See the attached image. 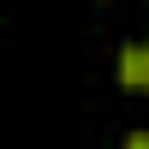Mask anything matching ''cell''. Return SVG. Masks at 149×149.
I'll return each mask as SVG.
<instances>
[{
    "instance_id": "1",
    "label": "cell",
    "mask_w": 149,
    "mask_h": 149,
    "mask_svg": "<svg viewBox=\"0 0 149 149\" xmlns=\"http://www.w3.org/2000/svg\"><path fill=\"white\" fill-rule=\"evenodd\" d=\"M119 84H125L131 95L149 90V42H125L119 48Z\"/></svg>"
},
{
    "instance_id": "2",
    "label": "cell",
    "mask_w": 149,
    "mask_h": 149,
    "mask_svg": "<svg viewBox=\"0 0 149 149\" xmlns=\"http://www.w3.org/2000/svg\"><path fill=\"white\" fill-rule=\"evenodd\" d=\"M125 149H149V131H131V137H125Z\"/></svg>"
}]
</instances>
